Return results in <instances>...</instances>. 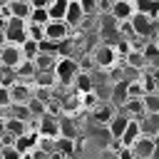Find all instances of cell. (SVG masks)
Returning <instances> with one entry per match:
<instances>
[{
    "label": "cell",
    "instance_id": "38",
    "mask_svg": "<svg viewBox=\"0 0 159 159\" xmlns=\"http://www.w3.org/2000/svg\"><path fill=\"white\" fill-rule=\"evenodd\" d=\"M117 159H134V154H132L129 147H119L117 149Z\"/></svg>",
    "mask_w": 159,
    "mask_h": 159
},
{
    "label": "cell",
    "instance_id": "16",
    "mask_svg": "<svg viewBox=\"0 0 159 159\" xmlns=\"http://www.w3.org/2000/svg\"><path fill=\"white\" fill-rule=\"evenodd\" d=\"M122 62H124L127 70H134V72H139V75H142V70H149V67H147V60H144V55H142V50H132Z\"/></svg>",
    "mask_w": 159,
    "mask_h": 159
},
{
    "label": "cell",
    "instance_id": "34",
    "mask_svg": "<svg viewBox=\"0 0 159 159\" xmlns=\"http://www.w3.org/2000/svg\"><path fill=\"white\" fill-rule=\"evenodd\" d=\"M47 20H50L47 10H32V12H30V20H27V22H32V25H45Z\"/></svg>",
    "mask_w": 159,
    "mask_h": 159
},
{
    "label": "cell",
    "instance_id": "33",
    "mask_svg": "<svg viewBox=\"0 0 159 159\" xmlns=\"http://www.w3.org/2000/svg\"><path fill=\"white\" fill-rule=\"evenodd\" d=\"M77 2H80L84 17H94L97 15V0H77Z\"/></svg>",
    "mask_w": 159,
    "mask_h": 159
},
{
    "label": "cell",
    "instance_id": "22",
    "mask_svg": "<svg viewBox=\"0 0 159 159\" xmlns=\"http://www.w3.org/2000/svg\"><path fill=\"white\" fill-rule=\"evenodd\" d=\"M27 124H30V122H22V119H15V117H5V132H7V134H12L15 139L30 132V127H27Z\"/></svg>",
    "mask_w": 159,
    "mask_h": 159
},
{
    "label": "cell",
    "instance_id": "31",
    "mask_svg": "<svg viewBox=\"0 0 159 159\" xmlns=\"http://www.w3.org/2000/svg\"><path fill=\"white\" fill-rule=\"evenodd\" d=\"M144 97V84L142 80H129L127 82V99H142Z\"/></svg>",
    "mask_w": 159,
    "mask_h": 159
},
{
    "label": "cell",
    "instance_id": "5",
    "mask_svg": "<svg viewBox=\"0 0 159 159\" xmlns=\"http://www.w3.org/2000/svg\"><path fill=\"white\" fill-rule=\"evenodd\" d=\"M0 30L5 32V40H7V42H12V45H22V42L27 40V22H22V20L10 17Z\"/></svg>",
    "mask_w": 159,
    "mask_h": 159
},
{
    "label": "cell",
    "instance_id": "35",
    "mask_svg": "<svg viewBox=\"0 0 159 159\" xmlns=\"http://www.w3.org/2000/svg\"><path fill=\"white\" fill-rule=\"evenodd\" d=\"M27 40L42 42V25H32V22H27Z\"/></svg>",
    "mask_w": 159,
    "mask_h": 159
},
{
    "label": "cell",
    "instance_id": "39",
    "mask_svg": "<svg viewBox=\"0 0 159 159\" xmlns=\"http://www.w3.org/2000/svg\"><path fill=\"white\" fill-rule=\"evenodd\" d=\"M5 45H7V40H5V32H2V30H0V50H2V47H5Z\"/></svg>",
    "mask_w": 159,
    "mask_h": 159
},
{
    "label": "cell",
    "instance_id": "6",
    "mask_svg": "<svg viewBox=\"0 0 159 159\" xmlns=\"http://www.w3.org/2000/svg\"><path fill=\"white\" fill-rule=\"evenodd\" d=\"M22 62H25V60H22V50H20V45L7 42V45L0 50V67H2V70L15 72V70H17Z\"/></svg>",
    "mask_w": 159,
    "mask_h": 159
},
{
    "label": "cell",
    "instance_id": "25",
    "mask_svg": "<svg viewBox=\"0 0 159 159\" xmlns=\"http://www.w3.org/2000/svg\"><path fill=\"white\" fill-rule=\"evenodd\" d=\"M132 2H134V12H142V15H149V17H157V12H159L157 0H132Z\"/></svg>",
    "mask_w": 159,
    "mask_h": 159
},
{
    "label": "cell",
    "instance_id": "2",
    "mask_svg": "<svg viewBox=\"0 0 159 159\" xmlns=\"http://www.w3.org/2000/svg\"><path fill=\"white\" fill-rule=\"evenodd\" d=\"M65 40H70V27H67L65 20H47V22L42 25V42L57 47V45L65 42Z\"/></svg>",
    "mask_w": 159,
    "mask_h": 159
},
{
    "label": "cell",
    "instance_id": "13",
    "mask_svg": "<svg viewBox=\"0 0 159 159\" xmlns=\"http://www.w3.org/2000/svg\"><path fill=\"white\" fill-rule=\"evenodd\" d=\"M82 20H84V12H82L80 2H77V0H70L67 12H65V22H67V27H70V30H72V27H82Z\"/></svg>",
    "mask_w": 159,
    "mask_h": 159
},
{
    "label": "cell",
    "instance_id": "3",
    "mask_svg": "<svg viewBox=\"0 0 159 159\" xmlns=\"http://www.w3.org/2000/svg\"><path fill=\"white\" fill-rule=\"evenodd\" d=\"M129 27H132V32H134V40L142 37V42H147V40H152V35H154V30H157V20L149 17V15L134 12L132 20H129Z\"/></svg>",
    "mask_w": 159,
    "mask_h": 159
},
{
    "label": "cell",
    "instance_id": "26",
    "mask_svg": "<svg viewBox=\"0 0 159 159\" xmlns=\"http://www.w3.org/2000/svg\"><path fill=\"white\" fill-rule=\"evenodd\" d=\"M67 5H70V0H52V2H50V7H47L50 20H65Z\"/></svg>",
    "mask_w": 159,
    "mask_h": 159
},
{
    "label": "cell",
    "instance_id": "1",
    "mask_svg": "<svg viewBox=\"0 0 159 159\" xmlns=\"http://www.w3.org/2000/svg\"><path fill=\"white\" fill-rule=\"evenodd\" d=\"M52 75H55V82H60L62 87H72L75 77L80 75V67H77L75 57H57V65H55Z\"/></svg>",
    "mask_w": 159,
    "mask_h": 159
},
{
    "label": "cell",
    "instance_id": "19",
    "mask_svg": "<svg viewBox=\"0 0 159 159\" xmlns=\"http://www.w3.org/2000/svg\"><path fill=\"white\" fill-rule=\"evenodd\" d=\"M55 65H57V55H55V52H45V50H40V55L35 57V67H37V72H52Z\"/></svg>",
    "mask_w": 159,
    "mask_h": 159
},
{
    "label": "cell",
    "instance_id": "7",
    "mask_svg": "<svg viewBox=\"0 0 159 159\" xmlns=\"http://www.w3.org/2000/svg\"><path fill=\"white\" fill-rule=\"evenodd\" d=\"M42 139H50V142H55L57 137H60V117H55V114H42L40 119H37V129H35Z\"/></svg>",
    "mask_w": 159,
    "mask_h": 159
},
{
    "label": "cell",
    "instance_id": "24",
    "mask_svg": "<svg viewBox=\"0 0 159 159\" xmlns=\"http://www.w3.org/2000/svg\"><path fill=\"white\" fill-rule=\"evenodd\" d=\"M60 137L62 139H77V124L70 114H60Z\"/></svg>",
    "mask_w": 159,
    "mask_h": 159
},
{
    "label": "cell",
    "instance_id": "41",
    "mask_svg": "<svg viewBox=\"0 0 159 159\" xmlns=\"http://www.w3.org/2000/svg\"><path fill=\"white\" fill-rule=\"evenodd\" d=\"M157 117H159V112H157Z\"/></svg>",
    "mask_w": 159,
    "mask_h": 159
},
{
    "label": "cell",
    "instance_id": "28",
    "mask_svg": "<svg viewBox=\"0 0 159 159\" xmlns=\"http://www.w3.org/2000/svg\"><path fill=\"white\" fill-rule=\"evenodd\" d=\"M142 107H144V114H157V112H159V97H157L154 92H144Z\"/></svg>",
    "mask_w": 159,
    "mask_h": 159
},
{
    "label": "cell",
    "instance_id": "10",
    "mask_svg": "<svg viewBox=\"0 0 159 159\" xmlns=\"http://www.w3.org/2000/svg\"><path fill=\"white\" fill-rule=\"evenodd\" d=\"M107 15H112L119 25H122V22H129V20H132V15H134V2H132V0L112 2V7H109V12H107Z\"/></svg>",
    "mask_w": 159,
    "mask_h": 159
},
{
    "label": "cell",
    "instance_id": "32",
    "mask_svg": "<svg viewBox=\"0 0 159 159\" xmlns=\"http://www.w3.org/2000/svg\"><path fill=\"white\" fill-rule=\"evenodd\" d=\"M12 107V99H10V87L7 84H0V112H7Z\"/></svg>",
    "mask_w": 159,
    "mask_h": 159
},
{
    "label": "cell",
    "instance_id": "23",
    "mask_svg": "<svg viewBox=\"0 0 159 159\" xmlns=\"http://www.w3.org/2000/svg\"><path fill=\"white\" fill-rule=\"evenodd\" d=\"M72 87L77 89V94H80V97H82V94H87V92H94V82H92L89 72H80V75L75 77Z\"/></svg>",
    "mask_w": 159,
    "mask_h": 159
},
{
    "label": "cell",
    "instance_id": "12",
    "mask_svg": "<svg viewBox=\"0 0 159 159\" xmlns=\"http://www.w3.org/2000/svg\"><path fill=\"white\" fill-rule=\"evenodd\" d=\"M127 124H129V117L122 114V112L117 109V114H114V117L109 119V124H107V134H109V139H112V142H119V137L124 134Z\"/></svg>",
    "mask_w": 159,
    "mask_h": 159
},
{
    "label": "cell",
    "instance_id": "21",
    "mask_svg": "<svg viewBox=\"0 0 159 159\" xmlns=\"http://www.w3.org/2000/svg\"><path fill=\"white\" fill-rule=\"evenodd\" d=\"M142 137V129H139V122L137 119H129V124H127V129H124V134L119 137V144L122 147H132L137 139Z\"/></svg>",
    "mask_w": 159,
    "mask_h": 159
},
{
    "label": "cell",
    "instance_id": "18",
    "mask_svg": "<svg viewBox=\"0 0 159 159\" xmlns=\"http://www.w3.org/2000/svg\"><path fill=\"white\" fill-rule=\"evenodd\" d=\"M137 122H139V129L144 137H159V117L157 114H144Z\"/></svg>",
    "mask_w": 159,
    "mask_h": 159
},
{
    "label": "cell",
    "instance_id": "15",
    "mask_svg": "<svg viewBox=\"0 0 159 159\" xmlns=\"http://www.w3.org/2000/svg\"><path fill=\"white\" fill-rule=\"evenodd\" d=\"M99 35L102 37H117L119 40V22L112 15H99Z\"/></svg>",
    "mask_w": 159,
    "mask_h": 159
},
{
    "label": "cell",
    "instance_id": "37",
    "mask_svg": "<svg viewBox=\"0 0 159 159\" xmlns=\"http://www.w3.org/2000/svg\"><path fill=\"white\" fill-rule=\"evenodd\" d=\"M27 2H30V7H32V10H47L52 0H27Z\"/></svg>",
    "mask_w": 159,
    "mask_h": 159
},
{
    "label": "cell",
    "instance_id": "30",
    "mask_svg": "<svg viewBox=\"0 0 159 159\" xmlns=\"http://www.w3.org/2000/svg\"><path fill=\"white\" fill-rule=\"evenodd\" d=\"M27 112H30V117H32V119H40L42 114H47V104H45L42 99L32 97V99L27 102Z\"/></svg>",
    "mask_w": 159,
    "mask_h": 159
},
{
    "label": "cell",
    "instance_id": "8",
    "mask_svg": "<svg viewBox=\"0 0 159 159\" xmlns=\"http://www.w3.org/2000/svg\"><path fill=\"white\" fill-rule=\"evenodd\" d=\"M132 154H134V159H154V154H157V144H154V137H139L132 147Z\"/></svg>",
    "mask_w": 159,
    "mask_h": 159
},
{
    "label": "cell",
    "instance_id": "29",
    "mask_svg": "<svg viewBox=\"0 0 159 159\" xmlns=\"http://www.w3.org/2000/svg\"><path fill=\"white\" fill-rule=\"evenodd\" d=\"M37 89H52L57 82H55V75L52 72H37V77H35V82H32Z\"/></svg>",
    "mask_w": 159,
    "mask_h": 159
},
{
    "label": "cell",
    "instance_id": "20",
    "mask_svg": "<svg viewBox=\"0 0 159 159\" xmlns=\"http://www.w3.org/2000/svg\"><path fill=\"white\" fill-rule=\"evenodd\" d=\"M124 102H127V82L122 80V82H114V84H112L109 104H112L114 109H122V107H124Z\"/></svg>",
    "mask_w": 159,
    "mask_h": 159
},
{
    "label": "cell",
    "instance_id": "11",
    "mask_svg": "<svg viewBox=\"0 0 159 159\" xmlns=\"http://www.w3.org/2000/svg\"><path fill=\"white\" fill-rule=\"evenodd\" d=\"M5 10H7V17L22 20V22H27V20H30V12H32V7H30L27 0H10V2L5 5Z\"/></svg>",
    "mask_w": 159,
    "mask_h": 159
},
{
    "label": "cell",
    "instance_id": "27",
    "mask_svg": "<svg viewBox=\"0 0 159 159\" xmlns=\"http://www.w3.org/2000/svg\"><path fill=\"white\" fill-rule=\"evenodd\" d=\"M20 50H22V60L35 62V57L40 55V42H35V40H25V42L20 45Z\"/></svg>",
    "mask_w": 159,
    "mask_h": 159
},
{
    "label": "cell",
    "instance_id": "4",
    "mask_svg": "<svg viewBox=\"0 0 159 159\" xmlns=\"http://www.w3.org/2000/svg\"><path fill=\"white\" fill-rule=\"evenodd\" d=\"M92 60H94V67H99V70H112V67H117L122 62L119 55H117V50L112 47V42H102L92 52Z\"/></svg>",
    "mask_w": 159,
    "mask_h": 159
},
{
    "label": "cell",
    "instance_id": "36",
    "mask_svg": "<svg viewBox=\"0 0 159 159\" xmlns=\"http://www.w3.org/2000/svg\"><path fill=\"white\" fill-rule=\"evenodd\" d=\"M25 154H20L15 147H0V159H22Z\"/></svg>",
    "mask_w": 159,
    "mask_h": 159
},
{
    "label": "cell",
    "instance_id": "14",
    "mask_svg": "<svg viewBox=\"0 0 159 159\" xmlns=\"http://www.w3.org/2000/svg\"><path fill=\"white\" fill-rule=\"evenodd\" d=\"M35 77H37V67H35V62H30V60H25V62L15 70V82H27V84H32Z\"/></svg>",
    "mask_w": 159,
    "mask_h": 159
},
{
    "label": "cell",
    "instance_id": "9",
    "mask_svg": "<svg viewBox=\"0 0 159 159\" xmlns=\"http://www.w3.org/2000/svg\"><path fill=\"white\" fill-rule=\"evenodd\" d=\"M7 87H10V99H12V104H27V102L35 97V87L27 84V82H12V84H7Z\"/></svg>",
    "mask_w": 159,
    "mask_h": 159
},
{
    "label": "cell",
    "instance_id": "17",
    "mask_svg": "<svg viewBox=\"0 0 159 159\" xmlns=\"http://www.w3.org/2000/svg\"><path fill=\"white\" fill-rule=\"evenodd\" d=\"M114 114H117V109H114L109 102H104V104L99 102V104L92 109V117H94V122H97V124H104V127L109 124V119H112Z\"/></svg>",
    "mask_w": 159,
    "mask_h": 159
},
{
    "label": "cell",
    "instance_id": "40",
    "mask_svg": "<svg viewBox=\"0 0 159 159\" xmlns=\"http://www.w3.org/2000/svg\"><path fill=\"white\" fill-rule=\"evenodd\" d=\"M154 94H157V97H159V84H157V87H154Z\"/></svg>",
    "mask_w": 159,
    "mask_h": 159
},
{
    "label": "cell",
    "instance_id": "42",
    "mask_svg": "<svg viewBox=\"0 0 159 159\" xmlns=\"http://www.w3.org/2000/svg\"><path fill=\"white\" fill-rule=\"evenodd\" d=\"M157 2H159V0H157Z\"/></svg>",
    "mask_w": 159,
    "mask_h": 159
}]
</instances>
